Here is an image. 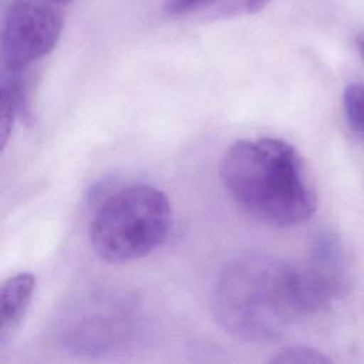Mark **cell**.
I'll return each instance as SVG.
<instances>
[{
    "label": "cell",
    "mask_w": 364,
    "mask_h": 364,
    "mask_svg": "<svg viewBox=\"0 0 364 364\" xmlns=\"http://www.w3.org/2000/svg\"><path fill=\"white\" fill-rule=\"evenodd\" d=\"M357 46H358V50H360V53H361V55L364 58V38H358Z\"/></svg>",
    "instance_id": "cell-11"
},
{
    "label": "cell",
    "mask_w": 364,
    "mask_h": 364,
    "mask_svg": "<svg viewBox=\"0 0 364 364\" xmlns=\"http://www.w3.org/2000/svg\"><path fill=\"white\" fill-rule=\"evenodd\" d=\"M272 0H166L168 16L183 20L213 21L260 11Z\"/></svg>",
    "instance_id": "cell-6"
},
{
    "label": "cell",
    "mask_w": 364,
    "mask_h": 364,
    "mask_svg": "<svg viewBox=\"0 0 364 364\" xmlns=\"http://www.w3.org/2000/svg\"><path fill=\"white\" fill-rule=\"evenodd\" d=\"M138 301L127 291L94 289L74 294L55 318V338L81 355H102L122 348L136 334Z\"/></svg>",
    "instance_id": "cell-4"
},
{
    "label": "cell",
    "mask_w": 364,
    "mask_h": 364,
    "mask_svg": "<svg viewBox=\"0 0 364 364\" xmlns=\"http://www.w3.org/2000/svg\"><path fill=\"white\" fill-rule=\"evenodd\" d=\"M172 208L164 191L129 185L109 195L90 223L94 253L108 263H125L152 253L168 237Z\"/></svg>",
    "instance_id": "cell-3"
},
{
    "label": "cell",
    "mask_w": 364,
    "mask_h": 364,
    "mask_svg": "<svg viewBox=\"0 0 364 364\" xmlns=\"http://www.w3.org/2000/svg\"><path fill=\"white\" fill-rule=\"evenodd\" d=\"M64 0H10L1 28V70L24 71L57 44L65 20Z\"/></svg>",
    "instance_id": "cell-5"
},
{
    "label": "cell",
    "mask_w": 364,
    "mask_h": 364,
    "mask_svg": "<svg viewBox=\"0 0 364 364\" xmlns=\"http://www.w3.org/2000/svg\"><path fill=\"white\" fill-rule=\"evenodd\" d=\"M212 311L237 340H277L297 317L310 314L300 267L262 250L237 253L216 277Z\"/></svg>",
    "instance_id": "cell-1"
},
{
    "label": "cell",
    "mask_w": 364,
    "mask_h": 364,
    "mask_svg": "<svg viewBox=\"0 0 364 364\" xmlns=\"http://www.w3.org/2000/svg\"><path fill=\"white\" fill-rule=\"evenodd\" d=\"M64 1L68 4V3H71V1H74V0H64Z\"/></svg>",
    "instance_id": "cell-12"
},
{
    "label": "cell",
    "mask_w": 364,
    "mask_h": 364,
    "mask_svg": "<svg viewBox=\"0 0 364 364\" xmlns=\"http://www.w3.org/2000/svg\"><path fill=\"white\" fill-rule=\"evenodd\" d=\"M36 290V276L21 272L7 277L0 289V347H4L11 333L24 317Z\"/></svg>",
    "instance_id": "cell-7"
},
{
    "label": "cell",
    "mask_w": 364,
    "mask_h": 364,
    "mask_svg": "<svg viewBox=\"0 0 364 364\" xmlns=\"http://www.w3.org/2000/svg\"><path fill=\"white\" fill-rule=\"evenodd\" d=\"M219 176L228 195L266 225L297 226L316 212L317 196L306 164L280 138L236 141L222 156Z\"/></svg>",
    "instance_id": "cell-2"
},
{
    "label": "cell",
    "mask_w": 364,
    "mask_h": 364,
    "mask_svg": "<svg viewBox=\"0 0 364 364\" xmlns=\"http://www.w3.org/2000/svg\"><path fill=\"white\" fill-rule=\"evenodd\" d=\"M30 70L3 71L0 80V139L4 149L17 118L28 117Z\"/></svg>",
    "instance_id": "cell-8"
},
{
    "label": "cell",
    "mask_w": 364,
    "mask_h": 364,
    "mask_svg": "<svg viewBox=\"0 0 364 364\" xmlns=\"http://www.w3.org/2000/svg\"><path fill=\"white\" fill-rule=\"evenodd\" d=\"M343 105L350 128L364 139V84H350L344 91Z\"/></svg>",
    "instance_id": "cell-9"
},
{
    "label": "cell",
    "mask_w": 364,
    "mask_h": 364,
    "mask_svg": "<svg viewBox=\"0 0 364 364\" xmlns=\"http://www.w3.org/2000/svg\"><path fill=\"white\" fill-rule=\"evenodd\" d=\"M269 361L277 364H324L330 363V358L307 346H290L279 350Z\"/></svg>",
    "instance_id": "cell-10"
}]
</instances>
